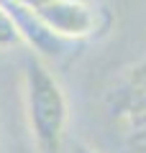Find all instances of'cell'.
<instances>
[{"instance_id": "3", "label": "cell", "mask_w": 146, "mask_h": 153, "mask_svg": "<svg viewBox=\"0 0 146 153\" xmlns=\"http://www.w3.org/2000/svg\"><path fill=\"white\" fill-rule=\"evenodd\" d=\"M113 115L131 135H146V59L113 89Z\"/></svg>"}, {"instance_id": "5", "label": "cell", "mask_w": 146, "mask_h": 153, "mask_svg": "<svg viewBox=\"0 0 146 153\" xmlns=\"http://www.w3.org/2000/svg\"><path fill=\"white\" fill-rule=\"evenodd\" d=\"M21 44V36H18V28L13 23L11 13H8L5 3L0 0V51H8V49H16Z\"/></svg>"}, {"instance_id": "2", "label": "cell", "mask_w": 146, "mask_h": 153, "mask_svg": "<svg viewBox=\"0 0 146 153\" xmlns=\"http://www.w3.org/2000/svg\"><path fill=\"white\" fill-rule=\"evenodd\" d=\"M59 38H87L100 28V10L82 0H51L36 13Z\"/></svg>"}, {"instance_id": "6", "label": "cell", "mask_w": 146, "mask_h": 153, "mask_svg": "<svg viewBox=\"0 0 146 153\" xmlns=\"http://www.w3.org/2000/svg\"><path fill=\"white\" fill-rule=\"evenodd\" d=\"M8 3H13V5H21V8H26V10H31V13H38L41 8H46L51 0H8Z\"/></svg>"}, {"instance_id": "4", "label": "cell", "mask_w": 146, "mask_h": 153, "mask_svg": "<svg viewBox=\"0 0 146 153\" xmlns=\"http://www.w3.org/2000/svg\"><path fill=\"white\" fill-rule=\"evenodd\" d=\"M11 13L13 23L18 28V36H21V44H28L33 49V56L36 59H46V56H56L64 51V38H59L36 13L26 10L21 5H13L8 0H3Z\"/></svg>"}, {"instance_id": "7", "label": "cell", "mask_w": 146, "mask_h": 153, "mask_svg": "<svg viewBox=\"0 0 146 153\" xmlns=\"http://www.w3.org/2000/svg\"><path fill=\"white\" fill-rule=\"evenodd\" d=\"M69 153H97V151H95V148H90L87 143H80V140H77L75 146H72V151H69Z\"/></svg>"}, {"instance_id": "1", "label": "cell", "mask_w": 146, "mask_h": 153, "mask_svg": "<svg viewBox=\"0 0 146 153\" xmlns=\"http://www.w3.org/2000/svg\"><path fill=\"white\" fill-rule=\"evenodd\" d=\"M23 105L36 153H62L69 105L54 71L36 56H28L23 66Z\"/></svg>"}]
</instances>
